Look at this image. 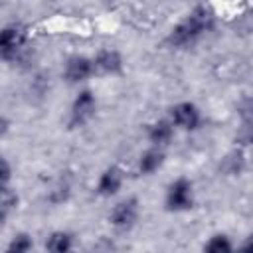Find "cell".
<instances>
[{"instance_id": "obj_13", "label": "cell", "mask_w": 253, "mask_h": 253, "mask_svg": "<svg viewBox=\"0 0 253 253\" xmlns=\"http://www.w3.org/2000/svg\"><path fill=\"white\" fill-rule=\"evenodd\" d=\"M43 247L51 253H67L75 247V235L67 229H53L47 237Z\"/></svg>"}, {"instance_id": "obj_5", "label": "cell", "mask_w": 253, "mask_h": 253, "mask_svg": "<svg viewBox=\"0 0 253 253\" xmlns=\"http://www.w3.org/2000/svg\"><path fill=\"white\" fill-rule=\"evenodd\" d=\"M140 217V202L134 196L119 200L109 211V223L117 231H130Z\"/></svg>"}, {"instance_id": "obj_1", "label": "cell", "mask_w": 253, "mask_h": 253, "mask_svg": "<svg viewBox=\"0 0 253 253\" xmlns=\"http://www.w3.org/2000/svg\"><path fill=\"white\" fill-rule=\"evenodd\" d=\"M215 26V16L208 6H196L190 10L178 24H174L166 36V45L184 49L198 43L206 34H210Z\"/></svg>"}, {"instance_id": "obj_2", "label": "cell", "mask_w": 253, "mask_h": 253, "mask_svg": "<svg viewBox=\"0 0 253 253\" xmlns=\"http://www.w3.org/2000/svg\"><path fill=\"white\" fill-rule=\"evenodd\" d=\"M196 206L194 182L188 176L174 178L164 192V210L170 213H184Z\"/></svg>"}, {"instance_id": "obj_4", "label": "cell", "mask_w": 253, "mask_h": 253, "mask_svg": "<svg viewBox=\"0 0 253 253\" xmlns=\"http://www.w3.org/2000/svg\"><path fill=\"white\" fill-rule=\"evenodd\" d=\"M97 113V97L91 89H79L69 105V117L67 126L69 128H81L85 126Z\"/></svg>"}, {"instance_id": "obj_6", "label": "cell", "mask_w": 253, "mask_h": 253, "mask_svg": "<svg viewBox=\"0 0 253 253\" xmlns=\"http://www.w3.org/2000/svg\"><path fill=\"white\" fill-rule=\"evenodd\" d=\"M168 117L174 123V126L178 130H184V132H196L204 123L202 109L194 101H178V103H174L168 109Z\"/></svg>"}, {"instance_id": "obj_16", "label": "cell", "mask_w": 253, "mask_h": 253, "mask_svg": "<svg viewBox=\"0 0 253 253\" xmlns=\"http://www.w3.org/2000/svg\"><path fill=\"white\" fill-rule=\"evenodd\" d=\"M233 146L253 148V121H239L233 132Z\"/></svg>"}, {"instance_id": "obj_18", "label": "cell", "mask_w": 253, "mask_h": 253, "mask_svg": "<svg viewBox=\"0 0 253 253\" xmlns=\"http://www.w3.org/2000/svg\"><path fill=\"white\" fill-rule=\"evenodd\" d=\"M235 115L239 121H253V95H243L235 103Z\"/></svg>"}, {"instance_id": "obj_15", "label": "cell", "mask_w": 253, "mask_h": 253, "mask_svg": "<svg viewBox=\"0 0 253 253\" xmlns=\"http://www.w3.org/2000/svg\"><path fill=\"white\" fill-rule=\"evenodd\" d=\"M233 249H235V243L223 231H217V233L210 235L208 241L204 243V251H208V253H229Z\"/></svg>"}, {"instance_id": "obj_10", "label": "cell", "mask_w": 253, "mask_h": 253, "mask_svg": "<svg viewBox=\"0 0 253 253\" xmlns=\"http://www.w3.org/2000/svg\"><path fill=\"white\" fill-rule=\"evenodd\" d=\"M176 130L178 128L174 126V123L170 121V117H162V119H156V121H152V123L146 125V140L152 146L168 148L170 142L174 140Z\"/></svg>"}, {"instance_id": "obj_8", "label": "cell", "mask_w": 253, "mask_h": 253, "mask_svg": "<svg viewBox=\"0 0 253 253\" xmlns=\"http://www.w3.org/2000/svg\"><path fill=\"white\" fill-rule=\"evenodd\" d=\"M93 63H95L97 75L117 77V75H123V71H125V57L115 47H103V49H99L93 55Z\"/></svg>"}, {"instance_id": "obj_17", "label": "cell", "mask_w": 253, "mask_h": 253, "mask_svg": "<svg viewBox=\"0 0 253 253\" xmlns=\"http://www.w3.org/2000/svg\"><path fill=\"white\" fill-rule=\"evenodd\" d=\"M34 249V239L30 233L26 231H18L6 245V251L8 253H28Z\"/></svg>"}, {"instance_id": "obj_7", "label": "cell", "mask_w": 253, "mask_h": 253, "mask_svg": "<svg viewBox=\"0 0 253 253\" xmlns=\"http://www.w3.org/2000/svg\"><path fill=\"white\" fill-rule=\"evenodd\" d=\"M61 75L69 85H81V83L89 81L93 75H97L93 57L83 55V53H75V55L67 57L63 63Z\"/></svg>"}, {"instance_id": "obj_9", "label": "cell", "mask_w": 253, "mask_h": 253, "mask_svg": "<svg viewBox=\"0 0 253 253\" xmlns=\"http://www.w3.org/2000/svg\"><path fill=\"white\" fill-rule=\"evenodd\" d=\"M125 186V172L121 166L117 164H111L107 166L99 178H97V184H95V192L97 196L101 198H115Z\"/></svg>"}, {"instance_id": "obj_14", "label": "cell", "mask_w": 253, "mask_h": 253, "mask_svg": "<svg viewBox=\"0 0 253 253\" xmlns=\"http://www.w3.org/2000/svg\"><path fill=\"white\" fill-rule=\"evenodd\" d=\"M18 204H20L18 192L10 184L0 186V223H6L10 213L18 210Z\"/></svg>"}, {"instance_id": "obj_19", "label": "cell", "mask_w": 253, "mask_h": 253, "mask_svg": "<svg viewBox=\"0 0 253 253\" xmlns=\"http://www.w3.org/2000/svg\"><path fill=\"white\" fill-rule=\"evenodd\" d=\"M10 180H12V164L8 162V158H2V164H0V186L10 184Z\"/></svg>"}, {"instance_id": "obj_20", "label": "cell", "mask_w": 253, "mask_h": 253, "mask_svg": "<svg viewBox=\"0 0 253 253\" xmlns=\"http://www.w3.org/2000/svg\"><path fill=\"white\" fill-rule=\"evenodd\" d=\"M239 249H241V251H253V235L245 237V241L239 245Z\"/></svg>"}, {"instance_id": "obj_3", "label": "cell", "mask_w": 253, "mask_h": 253, "mask_svg": "<svg viewBox=\"0 0 253 253\" xmlns=\"http://www.w3.org/2000/svg\"><path fill=\"white\" fill-rule=\"evenodd\" d=\"M28 45V30L26 26L12 22L6 24L0 32V57L4 61H14L18 59Z\"/></svg>"}, {"instance_id": "obj_12", "label": "cell", "mask_w": 253, "mask_h": 253, "mask_svg": "<svg viewBox=\"0 0 253 253\" xmlns=\"http://www.w3.org/2000/svg\"><path fill=\"white\" fill-rule=\"evenodd\" d=\"M245 166H247V158H245V150L239 148V146H233L229 152H225L217 164L219 172L223 176H229V178H235V176H241L245 172Z\"/></svg>"}, {"instance_id": "obj_11", "label": "cell", "mask_w": 253, "mask_h": 253, "mask_svg": "<svg viewBox=\"0 0 253 253\" xmlns=\"http://www.w3.org/2000/svg\"><path fill=\"white\" fill-rule=\"evenodd\" d=\"M164 162H166V148L148 144V148H144L136 158V172L142 176H152L164 166Z\"/></svg>"}]
</instances>
